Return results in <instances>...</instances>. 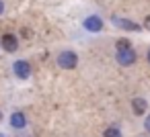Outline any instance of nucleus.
Returning <instances> with one entry per match:
<instances>
[{
	"instance_id": "obj_3",
	"label": "nucleus",
	"mask_w": 150,
	"mask_h": 137,
	"mask_svg": "<svg viewBox=\"0 0 150 137\" xmlns=\"http://www.w3.org/2000/svg\"><path fill=\"white\" fill-rule=\"evenodd\" d=\"M2 49L4 51H8V53H15L17 49H19V39L13 35V33H6V35H2Z\"/></svg>"
},
{
	"instance_id": "obj_10",
	"label": "nucleus",
	"mask_w": 150,
	"mask_h": 137,
	"mask_svg": "<svg viewBox=\"0 0 150 137\" xmlns=\"http://www.w3.org/2000/svg\"><path fill=\"white\" fill-rule=\"evenodd\" d=\"M115 47H117V49H125V47H129V41H127V39H119V41L115 43Z\"/></svg>"
},
{
	"instance_id": "obj_7",
	"label": "nucleus",
	"mask_w": 150,
	"mask_h": 137,
	"mask_svg": "<svg viewBox=\"0 0 150 137\" xmlns=\"http://www.w3.org/2000/svg\"><path fill=\"white\" fill-rule=\"evenodd\" d=\"M11 125H13L15 129H23V127L27 125L25 115H23V113H13V115H11Z\"/></svg>"
},
{
	"instance_id": "obj_13",
	"label": "nucleus",
	"mask_w": 150,
	"mask_h": 137,
	"mask_svg": "<svg viewBox=\"0 0 150 137\" xmlns=\"http://www.w3.org/2000/svg\"><path fill=\"white\" fill-rule=\"evenodd\" d=\"M2 13H4V2L0 0V15H2Z\"/></svg>"
},
{
	"instance_id": "obj_5",
	"label": "nucleus",
	"mask_w": 150,
	"mask_h": 137,
	"mask_svg": "<svg viewBox=\"0 0 150 137\" xmlns=\"http://www.w3.org/2000/svg\"><path fill=\"white\" fill-rule=\"evenodd\" d=\"M111 21H113V23H115V27H119V29H125V31H140V25H138V23H134V21H129V19L113 17Z\"/></svg>"
},
{
	"instance_id": "obj_1",
	"label": "nucleus",
	"mask_w": 150,
	"mask_h": 137,
	"mask_svg": "<svg viewBox=\"0 0 150 137\" xmlns=\"http://www.w3.org/2000/svg\"><path fill=\"white\" fill-rule=\"evenodd\" d=\"M76 64H78V55L74 51H62L58 55V66L62 70H72V68H76Z\"/></svg>"
},
{
	"instance_id": "obj_16",
	"label": "nucleus",
	"mask_w": 150,
	"mask_h": 137,
	"mask_svg": "<svg viewBox=\"0 0 150 137\" xmlns=\"http://www.w3.org/2000/svg\"><path fill=\"white\" fill-rule=\"evenodd\" d=\"M0 137H4V135H0Z\"/></svg>"
},
{
	"instance_id": "obj_15",
	"label": "nucleus",
	"mask_w": 150,
	"mask_h": 137,
	"mask_svg": "<svg viewBox=\"0 0 150 137\" xmlns=\"http://www.w3.org/2000/svg\"><path fill=\"white\" fill-rule=\"evenodd\" d=\"M0 119H2V115H0Z\"/></svg>"
},
{
	"instance_id": "obj_14",
	"label": "nucleus",
	"mask_w": 150,
	"mask_h": 137,
	"mask_svg": "<svg viewBox=\"0 0 150 137\" xmlns=\"http://www.w3.org/2000/svg\"><path fill=\"white\" fill-rule=\"evenodd\" d=\"M148 64H150V49H148Z\"/></svg>"
},
{
	"instance_id": "obj_8",
	"label": "nucleus",
	"mask_w": 150,
	"mask_h": 137,
	"mask_svg": "<svg viewBox=\"0 0 150 137\" xmlns=\"http://www.w3.org/2000/svg\"><path fill=\"white\" fill-rule=\"evenodd\" d=\"M146 100L144 98H134L132 100V110H134V115H144V110H146Z\"/></svg>"
},
{
	"instance_id": "obj_6",
	"label": "nucleus",
	"mask_w": 150,
	"mask_h": 137,
	"mask_svg": "<svg viewBox=\"0 0 150 137\" xmlns=\"http://www.w3.org/2000/svg\"><path fill=\"white\" fill-rule=\"evenodd\" d=\"M84 29L93 31V33H99L103 29V21L99 17H88V19H84Z\"/></svg>"
},
{
	"instance_id": "obj_4",
	"label": "nucleus",
	"mask_w": 150,
	"mask_h": 137,
	"mask_svg": "<svg viewBox=\"0 0 150 137\" xmlns=\"http://www.w3.org/2000/svg\"><path fill=\"white\" fill-rule=\"evenodd\" d=\"M13 70H15V74H17L19 78H23V80L31 76V66H29V62H25V59H19V62H15Z\"/></svg>"
},
{
	"instance_id": "obj_2",
	"label": "nucleus",
	"mask_w": 150,
	"mask_h": 137,
	"mask_svg": "<svg viewBox=\"0 0 150 137\" xmlns=\"http://www.w3.org/2000/svg\"><path fill=\"white\" fill-rule=\"evenodd\" d=\"M136 62V51L132 47H125V49H117V64L121 66H132Z\"/></svg>"
},
{
	"instance_id": "obj_12",
	"label": "nucleus",
	"mask_w": 150,
	"mask_h": 137,
	"mask_svg": "<svg viewBox=\"0 0 150 137\" xmlns=\"http://www.w3.org/2000/svg\"><path fill=\"white\" fill-rule=\"evenodd\" d=\"M144 27L150 31V17H146V21H144Z\"/></svg>"
},
{
	"instance_id": "obj_9",
	"label": "nucleus",
	"mask_w": 150,
	"mask_h": 137,
	"mask_svg": "<svg viewBox=\"0 0 150 137\" xmlns=\"http://www.w3.org/2000/svg\"><path fill=\"white\" fill-rule=\"evenodd\" d=\"M103 137H121V131L117 127H107L105 133H103Z\"/></svg>"
},
{
	"instance_id": "obj_11",
	"label": "nucleus",
	"mask_w": 150,
	"mask_h": 137,
	"mask_svg": "<svg viewBox=\"0 0 150 137\" xmlns=\"http://www.w3.org/2000/svg\"><path fill=\"white\" fill-rule=\"evenodd\" d=\"M144 127H146V131H148V133H150V115H148V117H146V121H144Z\"/></svg>"
}]
</instances>
